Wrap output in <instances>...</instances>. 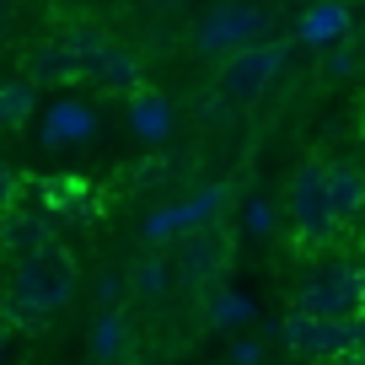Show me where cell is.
<instances>
[{
    "instance_id": "12",
    "label": "cell",
    "mask_w": 365,
    "mask_h": 365,
    "mask_svg": "<svg viewBox=\"0 0 365 365\" xmlns=\"http://www.w3.org/2000/svg\"><path fill=\"white\" fill-rule=\"evenodd\" d=\"M124 118H129V129H135V140H145V145H167L172 129H178L172 97L167 91H150V86H140V91L124 97Z\"/></svg>"
},
{
    "instance_id": "22",
    "label": "cell",
    "mask_w": 365,
    "mask_h": 365,
    "mask_svg": "<svg viewBox=\"0 0 365 365\" xmlns=\"http://www.w3.org/2000/svg\"><path fill=\"white\" fill-rule=\"evenodd\" d=\"M91 296H97V307H103V312H118V301L129 296V279L118 269H103V274H97V285H91Z\"/></svg>"
},
{
    "instance_id": "1",
    "label": "cell",
    "mask_w": 365,
    "mask_h": 365,
    "mask_svg": "<svg viewBox=\"0 0 365 365\" xmlns=\"http://www.w3.org/2000/svg\"><path fill=\"white\" fill-rule=\"evenodd\" d=\"M76 252L65 242L16 258L11 269V290H6V328H43L70 296H76Z\"/></svg>"
},
{
    "instance_id": "17",
    "label": "cell",
    "mask_w": 365,
    "mask_h": 365,
    "mask_svg": "<svg viewBox=\"0 0 365 365\" xmlns=\"http://www.w3.org/2000/svg\"><path fill=\"white\" fill-rule=\"evenodd\" d=\"M252 317H258V307H252V296H242V290H210L205 296V322L215 333H237V328H247Z\"/></svg>"
},
{
    "instance_id": "3",
    "label": "cell",
    "mask_w": 365,
    "mask_h": 365,
    "mask_svg": "<svg viewBox=\"0 0 365 365\" xmlns=\"http://www.w3.org/2000/svg\"><path fill=\"white\" fill-rule=\"evenodd\" d=\"M59 43L76 54V70H81V81H91L97 91H118V97H129V91H140L145 86V65H140L129 48H118V43H108L97 27H70Z\"/></svg>"
},
{
    "instance_id": "14",
    "label": "cell",
    "mask_w": 365,
    "mask_h": 365,
    "mask_svg": "<svg viewBox=\"0 0 365 365\" xmlns=\"http://www.w3.org/2000/svg\"><path fill=\"white\" fill-rule=\"evenodd\" d=\"M328 210H333V226H354L365 215V167L349 156L328 161Z\"/></svg>"
},
{
    "instance_id": "28",
    "label": "cell",
    "mask_w": 365,
    "mask_h": 365,
    "mask_svg": "<svg viewBox=\"0 0 365 365\" xmlns=\"http://www.w3.org/2000/svg\"><path fill=\"white\" fill-rule=\"evenodd\" d=\"M333 365H365V349H354V354H344V360H333Z\"/></svg>"
},
{
    "instance_id": "4",
    "label": "cell",
    "mask_w": 365,
    "mask_h": 365,
    "mask_svg": "<svg viewBox=\"0 0 365 365\" xmlns=\"http://www.w3.org/2000/svg\"><path fill=\"white\" fill-rule=\"evenodd\" d=\"M226 205H231V182H205V188H194L188 199L156 205L140 220V237H145V247H172V242L194 237V231H205V226H220Z\"/></svg>"
},
{
    "instance_id": "25",
    "label": "cell",
    "mask_w": 365,
    "mask_h": 365,
    "mask_svg": "<svg viewBox=\"0 0 365 365\" xmlns=\"http://www.w3.org/2000/svg\"><path fill=\"white\" fill-rule=\"evenodd\" d=\"M322 70H328V76H333V81H344V76H354V54H344V48H333V54H328V65H322Z\"/></svg>"
},
{
    "instance_id": "19",
    "label": "cell",
    "mask_w": 365,
    "mask_h": 365,
    "mask_svg": "<svg viewBox=\"0 0 365 365\" xmlns=\"http://www.w3.org/2000/svg\"><path fill=\"white\" fill-rule=\"evenodd\" d=\"M33 194H38V210H48V215L65 220V210L81 205V199L91 194V182H86V178H38Z\"/></svg>"
},
{
    "instance_id": "16",
    "label": "cell",
    "mask_w": 365,
    "mask_h": 365,
    "mask_svg": "<svg viewBox=\"0 0 365 365\" xmlns=\"http://www.w3.org/2000/svg\"><path fill=\"white\" fill-rule=\"evenodd\" d=\"M86 344H91V360H97V365L124 360V349H129V322H124V312H97V317H91Z\"/></svg>"
},
{
    "instance_id": "13",
    "label": "cell",
    "mask_w": 365,
    "mask_h": 365,
    "mask_svg": "<svg viewBox=\"0 0 365 365\" xmlns=\"http://www.w3.org/2000/svg\"><path fill=\"white\" fill-rule=\"evenodd\" d=\"M22 81L38 91V97H43V91H59V97H65V91L81 81L76 54H70L59 38H48V43H33V48H27V76H22Z\"/></svg>"
},
{
    "instance_id": "30",
    "label": "cell",
    "mask_w": 365,
    "mask_h": 365,
    "mask_svg": "<svg viewBox=\"0 0 365 365\" xmlns=\"http://www.w3.org/2000/svg\"><path fill=\"white\" fill-rule=\"evenodd\" d=\"M360 135H365V124H360Z\"/></svg>"
},
{
    "instance_id": "8",
    "label": "cell",
    "mask_w": 365,
    "mask_h": 365,
    "mask_svg": "<svg viewBox=\"0 0 365 365\" xmlns=\"http://www.w3.org/2000/svg\"><path fill=\"white\" fill-rule=\"evenodd\" d=\"M285 65H290V43L263 38V43L242 48V54H231L226 65H220V97H231V103H252V97H263L274 81L285 76Z\"/></svg>"
},
{
    "instance_id": "11",
    "label": "cell",
    "mask_w": 365,
    "mask_h": 365,
    "mask_svg": "<svg viewBox=\"0 0 365 365\" xmlns=\"http://www.w3.org/2000/svg\"><path fill=\"white\" fill-rule=\"evenodd\" d=\"M59 242V215H48V210L38 205H16L0 215V247L11 252V258H33V252L54 247Z\"/></svg>"
},
{
    "instance_id": "15",
    "label": "cell",
    "mask_w": 365,
    "mask_h": 365,
    "mask_svg": "<svg viewBox=\"0 0 365 365\" xmlns=\"http://www.w3.org/2000/svg\"><path fill=\"white\" fill-rule=\"evenodd\" d=\"M354 27V11L344 6V0H317V6H307L296 22V38L307 48H339L344 38H349Z\"/></svg>"
},
{
    "instance_id": "5",
    "label": "cell",
    "mask_w": 365,
    "mask_h": 365,
    "mask_svg": "<svg viewBox=\"0 0 365 365\" xmlns=\"http://www.w3.org/2000/svg\"><path fill=\"white\" fill-rule=\"evenodd\" d=\"M263 38H269V16H263V6H252V0H220L194 27V48L205 59H231V54H242V48L263 43Z\"/></svg>"
},
{
    "instance_id": "20",
    "label": "cell",
    "mask_w": 365,
    "mask_h": 365,
    "mask_svg": "<svg viewBox=\"0 0 365 365\" xmlns=\"http://www.w3.org/2000/svg\"><path fill=\"white\" fill-rule=\"evenodd\" d=\"M129 279V290H135V296H145V301H161L172 290V263L161 258V252H150V258H140L135 263V274H124Z\"/></svg>"
},
{
    "instance_id": "29",
    "label": "cell",
    "mask_w": 365,
    "mask_h": 365,
    "mask_svg": "<svg viewBox=\"0 0 365 365\" xmlns=\"http://www.w3.org/2000/svg\"><path fill=\"white\" fill-rule=\"evenodd\" d=\"M167 6H178V0H167Z\"/></svg>"
},
{
    "instance_id": "7",
    "label": "cell",
    "mask_w": 365,
    "mask_h": 365,
    "mask_svg": "<svg viewBox=\"0 0 365 365\" xmlns=\"http://www.w3.org/2000/svg\"><path fill=\"white\" fill-rule=\"evenodd\" d=\"M285 215H290V231H296L301 247H322V242L339 237L333 210H328V161H301V167L290 172Z\"/></svg>"
},
{
    "instance_id": "9",
    "label": "cell",
    "mask_w": 365,
    "mask_h": 365,
    "mask_svg": "<svg viewBox=\"0 0 365 365\" xmlns=\"http://www.w3.org/2000/svg\"><path fill=\"white\" fill-rule=\"evenodd\" d=\"M97 135H103V113H97V103L76 97V91L38 108V145L43 150H81Z\"/></svg>"
},
{
    "instance_id": "23",
    "label": "cell",
    "mask_w": 365,
    "mask_h": 365,
    "mask_svg": "<svg viewBox=\"0 0 365 365\" xmlns=\"http://www.w3.org/2000/svg\"><path fill=\"white\" fill-rule=\"evenodd\" d=\"M22 194H27V178H22V172H16L6 156H0V215L22 205Z\"/></svg>"
},
{
    "instance_id": "27",
    "label": "cell",
    "mask_w": 365,
    "mask_h": 365,
    "mask_svg": "<svg viewBox=\"0 0 365 365\" xmlns=\"http://www.w3.org/2000/svg\"><path fill=\"white\" fill-rule=\"evenodd\" d=\"M11 360V328H6V322H0V365Z\"/></svg>"
},
{
    "instance_id": "21",
    "label": "cell",
    "mask_w": 365,
    "mask_h": 365,
    "mask_svg": "<svg viewBox=\"0 0 365 365\" xmlns=\"http://www.w3.org/2000/svg\"><path fill=\"white\" fill-rule=\"evenodd\" d=\"M274 231H279V205L263 199V194H247V199H242V237L269 242Z\"/></svg>"
},
{
    "instance_id": "18",
    "label": "cell",
    "mask_w": 365,
    "mask_h": 365,
    "mask_svg": "<svg viewBox=\"0 0 365 365\" xmlns=\"http://www.w3.org/2000/svg\"><path fill=\"white\" fill-rule=\"evenodd\" d=\"M38 108H43V103H38V91L27 86L22 76L0 81V129H27L38 118Z\"/></svg>"
},
{
    "instance_id": "26",
    "label": "cell",
    "mask_w": 365,
    "mask_h": 365,
    "mask_svg": "<svg viewBox=\"0 0 365 365\" xmlns=\"http://www.w3.org/2000/svg\"><path fill=\"white\" fill-rule=\"evenodd\" d=\"M11 22H16V0H0V38L11 33Z\"/></svg>"
},
{
    "instance_id": "10",
    "label": "cell",
    "mask_w": 365,
    "mask_h": 365,
    "mask_svg": "<svg viewBox=\"0 0 365 365\" xmlns=\"http://www.w3.org/2000/svg\"><path fill=\"white\" fill-rule=\"evenodd\" d=\"M172 279L178 285H210L220 269L231 263V231H220V226H205V231H194V237H182V242H172Z\"/></svg>"
},
{
    "instance_id": "2",
    "label": "cell",
    "mask_w": 365,
    "mask_h": 365,
    "mask_svg": "<svg viewBox=\"0 0 365 365\" xmlns=\"http://www.w3.org/2000/svg\"><path fill=\"white\" fill-rule=\"evenodd\" d=\"M296 312L322 317V322L365 317V269L349 258H333L322 269H312V279H301V290H296Z\"/></svg>"
},
{
    "instance_id": "6",
    "label": "cell",
    "mask_w": 365,
    "mask_h": 365,
    "mask_svg": "<svg viewBox=\"0 0 365 365\" xmlns=\"http://www.w3.org/2000/svg\"><path fill=\"white\" fill-rule=\"evenodd\" d=\"M274 339L285 344L290 354H301V360L333 365V360H344V354L365 349V317H354V322H322V317H307V312L290 307L285 317H279V333H274Z\"/></svg>"
},
{
    "instance_id": "24",
    "label": "cell",
    "mask_w": 365,
    "mask_h": 365,
    "mask_svg": "<svg viewBox=\"0 0 365 365\" xmlns=\"http://www.w3.org/2000/svg\"><path fill=\"white\" fill-rule=\"evenodd\" d=\"M231 365H263V339L258 333H242V339L231 344Z\"/></svg>"
}]
</instances>
